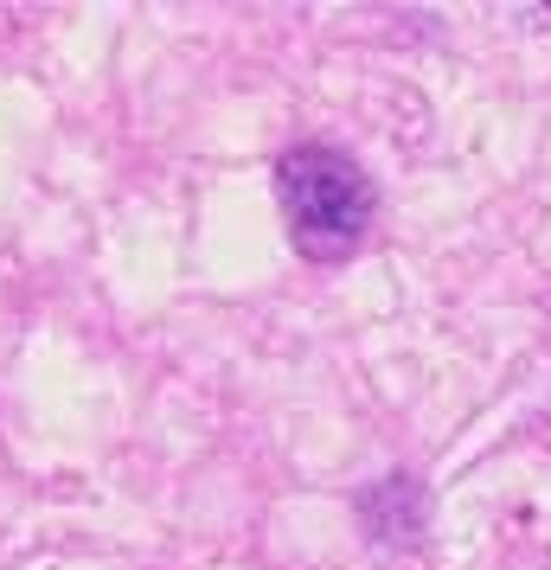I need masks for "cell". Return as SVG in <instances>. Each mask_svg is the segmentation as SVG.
Segmentation results:
<instances>
[{
	"label": "cell",
	"instance_id": "6da1fadb",
	"mask_svg": "<svg viewBox=\"0 0 551 570\" xmlns=\"http://www.w3.org/2000/svg\"><path fill=\"white\" fill-rule=\"evenodd\" d=\"M276 193H283V212H289V232L302 244V257H346L372 225V186L366 174L353 167L334 148H295L276 167Z\"/></svg>",
	"mask_w": 551,
	"mask_h": 570
}]
</instances>
